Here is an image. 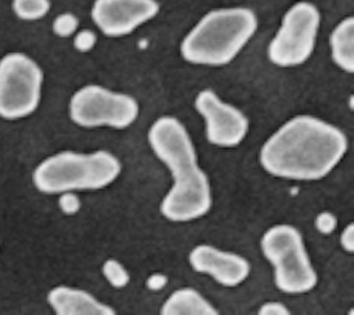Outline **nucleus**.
<instances>
[{"instance_id":"nucleus-23","label":"nucleus","mask_w":354,"mask_h":315,"mask_svg":"<svg viewBox=\"0 0 354 315\" xmlns=\"http://www.w3.org/2000/svg\"><path fill=\"white\" fill-rule=\"evenodd\" d=\"M167 282V278L163 274H152L147 279V287L151 290H160Z\"/></svg>"},{"instance_id":"nucleus-20","label":"nucleus","mask_w":354,"mask_h":315,"mask_svg":"<svg viewBox=\"0 0 354 315\" xmlns=\"http://www.w3.org/2000/svg\"><path fill=\"white\" fill-rule=\"evenodd\" d=\"M336 217L329 211H324L315 218V227L321 233H330L336 228Z\"/></svg>"},{"instance_id":"nucleus-21","label":"nucleus","mask_w":354,"mask_h":315,"mask_svg":"<svg viewBox=\"0 0 354 315\" xmlns=\"http://www.w3.org/2000/svg\"><path fill=\"white\" fill-rule=\"evenodd\" d=\"M259 314H261V315H288L289 309L279 301H268L260 307Z\"/></svg>"},{"instance_id":"nucleus-13","label":"nucleus","mask_w":354,"mask_h":315,"mask_svg":"<svg viewBox=\"0 0 354 315\" xmlns=\"http://www.w3.org/2000/svg\"><path fill=\"white\" fill-rule=\"evenodd\" d=\"M333 62L344 72H354V18L342 19L329 37Z\"/></svg>"},{"instance_id":"nucleus-16","label":"nucleus","mask_w":354,"mask_h":315,"mask_svg":"<svg viewBox=\"0 0 354 315\" xmlns=\"http://www.w3.org/2000/svg\"><path fill=\"white\" fill-rule=\"evenodd\" d=\"M102 274L113 287H124L130 280V276L124 267L113 258H109L104 262Z\"/></svg>"},{"instance_id":"nucleus-7","label":"nucleus","mask_w":354,"mask_h":315,"mask_svg":"<svg viewBox=\"0 0 354 315\" xmlns=\"http://www.w3.org/2000/svg\"><path fill=\"white\" fill-rule=\"evenodd\" d=\"M319 23L321 14L313 3H295L283 14L279 29L268 44V59L281 68L304 64L314 51Z\"/></svg>"},{"instance_id":"nucleus-2","label":"nucleus","mask_w":354,"mask_h":315,"mask_svg":"<svg viewBox=\"0 0 354 315\" xmlns=\"http://www.w3.org/2000/svg\"><path fill=\"white\" fill-rule=\"evenodd\" d=\"M148 141L173 177V185L160 203L162 214L176 222L205 216L212 206L210 184L198 166V156L184 124L173 116H162L152 123Z\"/></svg>"},{"instance_id":"nucleus-22","label":"nucleus","mask_w":354,"mask_h":315,"mask_svg":"<svg viewBox=\"0 0 354 315\" xmlns=\"http://www.w3.org/2000/svg\"><path fill=\"white\" fill-rule=\"evenodd\" d=\"M340 243L347 253L354 251V225L353 224H348L343 229L342 236H340Z\"/></svg>"},{"instance_id":"nucleus-6","label":"nucleus","mask_w":354,"mask_h":315,"mask_svg":"<svg viewBox=\"0 0 354 315\" xmlns=\"http://www.w3.org/2000/svg\"><path fill=\"white\" fill-rule=\"evenodd\" d=\"M43 70L24 52L0 58V117L15 120L36 111L41 97Z\"/></svg>"},{"instance_id":"nucleus-17","label":"nucleus","mask_w":354,"mask_h":315,"mask_svg":"<svg viewBox=\"0 0 354 315\" xmlns=\"http://www.w3.org/2000/svg\"><path fill=\"white\" fill-rule=\"evenodd\" d=\"M79 19L72 12H62L53 21V32L58 37H69L77 32Z\"/></svg>"},{"instance_id":"nucleus-5","label":"nucleus","mask_w":354,"mask_h":315,"mask_svg":"<svg viewBox=\"0 0 354 315\" xmlns=\"http://www.w3.org/2000/svg\"><path fill=\"white\" fill-rule=\"evenodd\" d=\"M261 250L274 267V280L281 292L299 294L317 285V274L297 228L288 224L268 228L261 238Z\"/></svg>"},{"instance_id":"nucleus-9","label":"nucleus","mask_w":354,"mask_h":315,"mask_svg":"<svg viewBox=\"0 0 354 315\" xmlns=\"http://www.w3.org/2000/svg\"><path fill=\"white\" fill-rule=\"evenodd\" d=\"M195 108L206 123L207 141L217 146L231 148L241 144L248 133V117L235 106L224 102L210 88L195 98Z\"/></svg>"},{"instance_id":"nucleus-1","label":"nucleus","mask_w":354,"mask_h":315,"mask_svg":"<svg viewBox=\"0 0 354 315\" xmlns=\"http://www.w3.org/2000/svg\"><path fill=\"white\" fill-rule=\"evenodd\" d=\"M346 149V135L337 127L314 116L299 115L264 142L260 163L274 177L313 181L325 177Z\"/></svg>"},{"instance_id":"nucleus-14","label":"nucleus","mask_w":354,"mask_h":315,"mask_svg":"<svg viewBox=\"0 0 354 315\" xmlns=\"http://www.w3.org/2000/svg\"><path fill=\"white\" fill-rule=\"evenodd\" d=\"M165 315H216L217 309L194 289L183 287L173 292L162 305Z\"/></svg>"},{"instance_id":"nucleus-3","label":"nucleus","mask_w":354,"mask_h":315,"mask_svg":"<svg viewBox=\"0 0 354 315\" xmlns=\"http://www.w3.org/2000/svg\"><path fill=\"white\" fill-rule=\"evenodd\" d=\"M257 29L256 14L246 7L206 12L181 41V57L194 65L223 66L248 44Z\"/></svg>"},{"instance_id":"nucleus-8","label":"nucleus","mask_w":354,"mask_h":315,"mask_svg":"<svg viewBox=\"0 0 354 315\" xmlns=\"http://www.w3.org/2000/svg\"><path fill=\"white\" fill-rule=\"evenodd\" d=\"M69 116L82 127L126 128L137 119L138 104L129 94L116 93L98 84H87L71 97Z\"/></svg>"},{"instance_id":"nucleus-12","label":"nucleus","mask_w":354,"mask_h":315,"mask_svg":"<svg viewBox=\"0 0 354 315\" xmlns=\"http://www.w3.org/2000/svg\"><path fill=\"white\" fill-rule=\"evenodd\" d=\"M47 301L58 315H112L113 308L90 293L71 286H57L48 292Z\"/></svg>"},{"instance_id":"nucleus-11","label":"nucleus","mask_w":354,"mask_h":315,"mask_svg":"<svg viewBox=\"0 0 354 315\" xmlns=\"http://www.w3.org/2000/svg\"><path fill=\"white\" fill-rule=\"evenodd\" d=\"M188 260L196 272L207 274L227 287L238 286L250 272V265L246 258L235 253L223 251L210 245L194 247Z\"/></svg>"},{"instance_id":"nucleus-4","label":"nucleus","mask_w":354,"mask_h":315,"mask_svg":"<svg viewBox=\"0 0 354 315\" xmlns=\"http://www.w3.org/2000/svg\"><path fill=\"white\" fill-rule=\"evenodd\" d=\"M120 163L106 151H62L48 156L33 171L35 187L44 193L100 189L116 180Z\"/></svg>"},{"instance_id":"nucleus-18","label":"nucleus","mask_w":354,"mask_h":315,"mask_svg":"<svg viewBox=\"0 0 354 315\" xmlns=\"http://www.w3.org/2000/svg\"><path fill=\"white\" fill-rule=\"evenodd\" d=\"M95 41H97L95 33L88 29L79 30L73 35V47L80 52L90 51L95 46Z\"/></svg>"},{"instance_id":"nucleus-19","label":"nucleus","mask_w":354,"mask_h":315,"mask_svg":"<svg viewBox=\"0 0 354 315\" xmlns=\"http://www.w3.org/2000/svg\"><path fill=\"white\" fill-rule=\"evenodd\" d=\"M58 204L65 214H75L80 207V200L76 195H73L69 191V192H62V195L58 199Z\"/></svg>"},{"instance_id":"nucleus-15","label":"nucleus","mask_w":354,"mask_h":315,"mask_svg":"<svg viewBox=\"0 0 354 315\" xmlns=\"http://www.w3.org/2000/svg\"><path fill=\"white\" fill-rule=\"evenodd\" d=\"M50 0H12V12L22 21H37L50 11Z\"/></svg>"},{"instance_id":"nucleus-10","label":"nucleus","mask_w":354,"mask_h":315,"mask_svg":"<svg viewBox=\"0 0 354 315\" xmlns=\"http://www.w3.org/2000/svg\"><path fill=\"white\" fill-rule=\"evenodd\" d=\"M159 12L156 0H94L91 18L109 37L130 35Z\"/></svg>"}]
</instances>
